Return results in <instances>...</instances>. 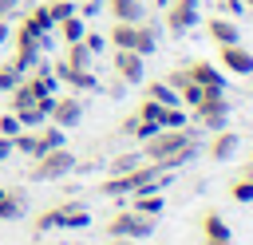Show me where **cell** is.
Segmentation results:
<instances>
[{
    "instance_id": "cell-1",
    "label": "cell",
    "mask_w": 253,
    "mask_h": 245,
    "mask_svg": "<svg viewBox=\"0 0 253 245\" xmlns=\"http://www.w3.org/2000/svg\"><path fill=\"white\" fill-rule=\"evenodd\" d=\"M194 138H190V130L186 126H162V130H154L146 142H142V154H146V162H154V166H162L166 158H174L178 150H186Z\"/></svg>"
},
{
    "instance_id": "cell-2",
    "label": "cell",
    "mask_w": 253,
    "mask_h": 245,
    "mask_svg": "<svg viewBox=\"0 0 253 245\" xmlns=\"http://www.w3.org/2000/svg\"><path fill=\"white\" fill-rule=\"evenodd\" d=\"M71 170H75V154L67 146H55L32 162V182H55V178H67Z\"/></svg>"
},
{
    "instance_id": "cell-3",
    "label": "cell",
    "mask_w": 253,
    "mask_h": 245,
    "mask_svg": "<svg viewBox=\"0 0 253 245\" xmlns=\"http://www.w3.org/2000/svg\"><path fill=\"white\" fill-rule=\"evenodd\" d=\"M154 221L158 217H146V213H138V209H119L111 221H107V233L111 237H126V241H142V237H150L154 233Z\"/></svg>"
},
{
    "instance_id": "cell-4",
    "label": "cell",
    "mask_w": 253,
    "mask_h": 245,
    "mask_svg": "<svg viewBox=\"0 0 253 245\" xmlns=\"http://www.w3.org/2000/svg\"><path fill=\"white\" fill-rule=\"evenodd\" d=\"M194 115H198V122H202V126L221 130V126L229 122V103H225V91L206 87V95H202V103L194 107Z\"/></svg>"
},
{
    "instance_id": "cell-5",
    "label": "cell",
    "mask_w": 253,
    "mask_h": 245,
    "mask_svg": "<svg viewBox=\"0 0 253 245\" xmlns=\"http://www.w3.org/2000/svg\"><path fill=\"white\" fill-rule=\"evenodd\" d=\"M115 75L126 83V87H134V83H142V75H146V59L138 55V51H126V47H115Z\"/></svg>"
},
{
    "instance_id": "cell-6",
    "label": "cell",
    "mask_w": 253,
    "mask_h": 245,
    "mask_svg": "<svg viewBox=\"0 0 253 245\" xmlns=\"http://www.w3.org/2000/svg\"><path fill=\"white\" fill-rule=\"evenodd\" d=\"M202 16H198V0H170L166 4V28L170 32H190L194 24H198Z\"/></svg>"
},
{
    "instance_id": "cell-7",
    "label": "cell",
    "mask_w": 253,
    "mask_h": 245,
    "mask_svg": "<svg viewBox=\"0 0 253 245\" xmlns=\"http://www.w3.org/2000/svg\"><path fill=\"white\" fill-rule=\"evenodd\" d=\"M217 59H221V71L253 75V51H245L241 43H225V47H217Z\"/></svg>"
},
{
    "instance_id": "cell-8",
    "label": "cell",
    "mask_w": 253,
    "mask_h": 245,
    "mask_svg": "<svg viewBox=\"0 0 253 245\" xmlns=\"http://www.w3.org/2000/svg\"><path fill=\"white\" fill-rule=\"evenodd\" d=\"M47 119H51V122H55V126H63V130H67V126H75V122H79V119H83V103H79V99H75V95H59V99H55V107H51V115H47Z\"/></svg>"
},
{
    "instance_id": "cell-9",
    "label": "cell",
    "mask_w": 253,
    "mask_h": 245,
    "mask_svg": "<svg viewBox=\"0 0 253 245\" xmlns=\"http://www.w3.org/2000/svg\"><path fill=\"white\" fill-rule=\"evenodd\" d=\"M186 75H190L194 83H202V87H217V91H225V75H221V67H217V63H210V59L190 63V67H186Z\"/></svg>"
},
{
    "instance_id": "cell-10",
    "label": "cell",
    "mask_w": 253,
    "mask_h": 245,
    "mask_svg": "<svg viewBox=\"0 0 253 245\" xmlns=\"http://www.w3.org/2000/svg\"><path fill=\"white\" fill-rule=\"evenodd\" d=\"M206 32H210V40H213L217 47H225V43H241V32H237V24H233L229 16H213V20H206Z\"/></svg>"
},
{
    "instance_id": "cell-11",
    "label": "cell",
    "mask_w": 253,
    "mask_h": 245,
    "mask_svg": "<svg viewBox=\"0 0 253 245\" xmlns=\"http://www.w3.org/2000/svg\"><path fill=\"white\" fill-rule=\"evenodd\" d=\"M237 146H241V138H237L229 126H221V130H213V142H210V158H213V162H229V158L237 154Z\"/></svg>"
},
{
    "instance_id": "cell-12",
    "label": "cell",
    "mask_w": 253,
    "mask_h": 245,
    "mask_svg": "<svg viewBox=\"0 0 253 245\" xmlns=\"http://www.w3.org/2000/svg\"><path fill=\"white\" fill-rule=\"evenodd\" d=\"M51 75L55 79H63V83H71V87H79V91H91V87H99V79H95V71H71L63 59L51 67Z\"/></svg>"
},
{
    "instance_id": "cell-13",
    "label": "cell",
    "mask_w": 253,
    "mask_h": 245,
    "mask_svg": "<svg viewBox=\"0 0 253 245\" xmlns=\"http://www.w3.org/2000/svg\"><path fill=\"white\" fill-rule=\"evenodd\" d=\"M55 209H59V229H87L91 225V213L79 202H67V205H55Z\"/></svg>"
},
{
    "instance_id": "cell-14",
    "label": "cell",
    "mask_w": 253,
    "mask_h": 245,
    "mask_svg": "<svg viewBox=\"0 0 253 245\" xmlns=\"http://www.w3.org/2000/svg\"><path fill=\"white\" fill-rule=\"evenodd\" d=\"M24 28H32L36 36H43V40H47V36L55 32V20H51V12H47V4H36V8L28 12V20H24Z\"/></svg>"
},
{
    "instance_id": "cell-15",
    "label": "cell",
    "mask_w": 253,
    "mask_h": 245,
    "mask_svg": "<svg viewBox=\"0 0 253 245\" xmlns=\"http://www.w3.org/2000/svg\"><path fill=\"white\" fill-rule=\"evenodd\" d=\"M134 51H138L142 59L158 51V28H154V24H134Z\"/></svg>"
},
{
    "instance_id": "cell-16",
    "label": "cell",
    "mask_w": 253,
    "mask_h": 245,
    "mask_svg": "<svg viewBox=\"0 0 253 245\" xmlns=\"http://www.w3.org/2000/svg\"><path fill=\"white\" fill-rule=\"evenodd\" d=\"M111 16L115 20H126V24H142V0H107Z\"/></svg>"
},
{
    "instance_id": "cell-17",
    "label": "cell",
    "mask_w": 253,
    "mask_h": 245,
    "mask_svg": "<svg viewBox=\"0 0 253 245\" xmlns=\"http://www.w3.org/2000/svg\"><path fill=\"white\" fill-rule=\"evenodd\" d=\"M55 28H59V36H63V43H79V40H83V32H87V20H83V16L75 12V16H67V20H59Z\"/></svg>"
},
{
    "instance_id": "cell-18",
    "label": "cell",
    "mask_w": 253,
    "mask_h": 245,
    "mask_svg": "<svg viewBox=\"0 0 253 245\" xmlns=\"http://www.w3.org/2000/svg\"><path fill=\"white\" fill-rule=\"evenodd\" d=\"M202 95H206V87H202V83H194L190 75H186V79L178 83V103H182L186 111H194V107L202 103Z\"/></svg>"
},
{
    "instance_id": "cell-19",
    "label": "cell",
    "mask_w": 253,
    "mask_h": 245,
    "mask_svg": "<svg viewBox=\"0 0 253 245\" xmlns=\"http://www.w3.org/2000/svg\"><path fill=\"white\" fill-rule=\"evenodd\" d=\"M91 59H95V55L83 47V40H79V43H67V59H63V63H67L71 71H91Z\"/></svg>"
},
{
    "instance_id": "cell-20",
    "label": "cell",
    "mask_w": 253,
    "mask_h": 245,
    "mask_svg": "<svg viewBox=\"0 0 253 245\" xmlns=\"http://www.w3.org/2000/svg\"><path fill=\"white\" fill-rule=\"evenodd\" d=\"M202 233H206V241H229V225L221 221V213H206L202 217Z\"/></svg>"
},
{
    "instance_id": "cell-21",
    "label": "cell",
    "mask_w": 253,
    "mask_h": 245,
    "mask_svg": "<svg viewBox=\"0 0 253 245\" xmlns=\"http://www.w3.org/2000/svg\"><path fill=\"white\" fill-rule=\"evenodd\" d=\"M115 47H126V51H134V24H126V20H115V28H111V36H107Z\"/></svg>"
},
{
    "instance_id": "cell-22",
    "label": "cell",
    "mask_w": 253,
    "mask_h": 245,
    "mask_svg": "<svg viewBox=\"0 0 253 245\" xmlns=\"http://www.w3.org/2000/svg\"><path fill=\"white\" fill-rule=\"evenodd\" d=\"M16 217H24V198L4 190V198H0V221H16Z\"/></svg>"
},
{
    "instance_id": "cell-23",
    "label": "cell",
    "mask_w": 253,
    "mask_h": 245,
    "mask_svg": "<svg viewBox=\"0 0 253 245\" xmlns=\"http://www.w3.org/2000/svg\"><path fill=\"white\" fill-rule=\"evenodd\" d=\"M146 99H154V103H162V107H174V103H178V91H174L170 83H146Z\"/></svg>"
},
{
    "instance_id": "cell-24",
    "label": "cell",
    "mask_w": 253,
    "mask_h": 245,
    "mask_svg": "<svg viewBox=\"0 0 253 245\" xmlns=\"http://www.w3.org/2000/svg\"><path fill=\"white\" fill-rule=\"evenodd\" d=\"M178 107V103H174ZM138 119H146V122H158V126H166V107L162 103H154V99H142V107L134 111Z\"/></svg>"
},
{
    "instance_id": "cell-25",
    "label": "cell",
    "mask_w": 253,
    "mask_h": 245,
    "mask_svg": "<svg viewBox=\"0 0 253 245\" xmlns=\"http://www.w3.org/2000/svg\"><path fill=\"white\" fill-rule=\"evenodd\" d=\"M16 119H20V126H24V130H36V126H43V122H47V115H43L36 103L20 107V111H16Z\"/></svg>"
},
{
    "instance_id": "cell-26",
    "label": "cell",
    "mask_w": 253,
    "mask_h": 245,
    "mask_svg": "<svg viewBox=\"0 0 253 245\" xmlns=\"http://www.w3.org/2000/svg\"><path fill=\"white\" fill-rule=\"evenodd\" d=\"M36 142H40V154H43V150H55V146H67V142H63V126H55V122L43 126V130L36 134Z\"/></svg>"
},
{
    "instance_id": "cell-27",
    "label": "cell",
    "mask_w": 253,
    "mask_h": 245,
    "mask_svg": "<svg viewBox=\"0 0 253 245\" xmlns=\"http://www.w3.org/2000/svg\"><path fill=\"white\" fill-rule=\"evenodd\" d=\"M8 95H12V111H20V107L36 103V91H32V83H28V79H20V83H16V91H8Z\"/></svg>"
},
{
    "instance_id": "cell-28",
    "label": "cell",
    "mask_w": 253,
    "mask_h": 245,
    "mask_svg": "<svg viewBox=\"0 0 253 245\" xmlns=\"http://www.w3.org/2000/svg\"><path fill=\"white\" fill-rule=\"evenodd\" d=\"M229 198H233V202H253V178L241 174V178L229 186Z\"/></svg>"
},
{
    "instance_id": "cell-29",
    "label": "cell",
    "mask_w": 253,
    "mask_h": 245,
    "mask_svg": "<svg viewBox=\"0 0 253 245\" xmlns=\"http://www.w3.org/2000/svg\"><path fill=\"white\" fill-rule=\"evenodd\" d=\"M24 75L12 67V63H0V95H8V91H16V83H20Z\"/></svg>"
},
{
    "instance_id": "cell-30",
    "label": "cell",
    "mask_w": 253,
    "mask_h": 245,
    "mask_svg": "<svg viewBox=\"0 0 253 245\" xmlns=\"http://www.w3.org/2000/svg\"><path fill=\"white\" fill-rule=\"evenodd\" d=\"M47 12H51V20L59 24V20L75 16V4H71V0H47Z\"/></svg>"
},
{
    "instance_id": "cell-31",
    "label": "cell",
    "mask_w": 253,
    "mask_h": 245,
    "mask_svg": "<svg viewBox=\"0 0 253 245\" xmlns=\"http://www.w3.org/2000/svg\"><path fill=\"white\" fill-rule=\"evenodd\" d=\"M47 229H59V209H43V213L36 217V233L43 237Z\"/></svg>"
},
{
    "instance_id": "cell-32",
    "label": "cell",
    "mask_w": 253,
    "mask_h": 245,
    "mask_svg": "<svg viewBox=\"0 0 253 245\" xmlns=\"http://www.w3.org/2000/svg\"><path fill=\"white\" fill-rule=\"evenodd\" d=\"M24 126H20V119H16V111H8V115H0V134L4 138H16Z\"/></svg>"
},
{
    "instance_id": "cell-33",
    "label": "cell",
    "mask_w": 253,
    "mask_h": 245,
    "mask_svg": "<svg viewBox=\"0 0 253 245\" xmlns=\"http://www.w3.org/2000/svg\"><path fill=\"white\" fill-rule=\"evenodd\" d=\"M103 43H107V40H103V36H99V32H91V28H87V32H83V47H87V51H91V55H99V51H103Z\"/></svg>"
},
{
    "instance_id": "cell-34",
    "label": "cell",
    "mask_w": 253,
    "mask_h": 245,
    "mask_svg": "<svg viewBox=\"0 0 253 245\" xmlns=\"http://www.w3.org/2000/svg\"><path fill=\"white\" fill-rule=\"evenodd\" d=\"M134 166H142L138 154H123V158H115V174H126V170H134Z\"/></svg>"
},
{
    "instance_id": "cell-35",
    "label": "cell",
    "mask_w": 253,
    "mask_h": 245,
    "mask_svg": "<svg viewBox=\"0 0 253 245\" xmlns=\"http://www.w3.org/2000/svg\"><path fill=\"white\" fill-rule=\"evenodd\" d=\"M16 4L20 0H0V20H12L16 16Z\"/></svg>"
},
{
    "instance_id": "cell-36",
    "label": "cell",
    "mask_w": 253,
    "mask_h": 245,
    "mask_svg": "<svg viewBox=\"0 0 253 245\" xmlns=\"http://www.w3.org/2000/svg\"><path fill=\"white\" fill-rule=\"evenodd\" d=\"M217 8H225V12H229V16H237V12H241V8H245V4H241V0H217Z\"/></svg>"
},
{
    "instance_id": "cell-37",
    "label": "cell",
    "mask_w": 253,
    "mask_h": 245,
    "mask_svg": "<svg viewBox=\"0 0 253 245\" xmlns=\"http://www.w3.org/2000/svg\"><path fill=\"white\" fill-rule=\"evenodd\" d=\"M8 40H12V24H8V20H0V47H4Z\"/></svg>"
},
{
    "instance_id": "cell-38",
    "label": "cell",
    "mask_w": 253,
    "mask_h": 245,
    "mask_svg": "<svg viewBox=\"0 0 253 245\" xmlns=\"http://www.w3.org/2000/svg\"><path fill=\"white\" fill-rule=\"evenodd\" d=\"M12 150H16V146H12V138H4V134H0V158H8Z\"/></svg>"
},
{
    "instance_id": "cell-39",
    "label": "cell",
    "mask_w": 253,
    "mask_h": 245,
    "mask_svg": "<svg viewBox=\"0 0 253 245\" xmlns=\"http://www.w3.org/2000/svg\"><path fill=\"white\" fill-rule=\"evenodd\" d=\"M111 245H130V241L126 237H111Z\"/></svg>"
},
{
    "instance_id": "cell-40",
    "label": "cell",
    "mask_w": 253,
    "mask_h": 245,
    "mask_svg": "<svg viewBox=\"0 0 253 245\" xmlns=\"http://www.w3.org/2000/svg\"><path fill=\"white\" fill-rule=\"evenodd\" d=\"M206 245H229V241H206Z\"/></svg>"
},
{
    "instance_id": "cell-41",
    "label": "cell",
    "mask_w": 253,
    "mask_h": 245,
    "mask_svg": "<svg viewBox=\"0 0 253 245\" xmlns=\"http://www.w3.org/2000/svg\"><path fill=\"white\" fill-rule=\"evenodd\" d=\"M241 4H245V8H253V0H241Z\"/></svg>"
},
{
    "instance_id": "cell-42",
    "label": "cell",
    "mask_w": 253,
    "mask_h": 245,
    "mask_svg": "<svg viewBox=\"0 0 253 245\" xmlns=\"http://www.w3.org/2000/svg\"><path fill=\"white\" fill-rule=\"evenodd\" d=\"M166 4H170V0H158V8H166Z\"/></svg>"
},
{
    "instance_id": "cell-43",
    "label": "cell",
    "mask_w": 253,
    "mask_h": 245,
    "mask_svg": "<svg viewBox=\"0 0 253 245\" xmlns=\"http://www.w3.org/2000/svg\"><path fill=\"white\" fill-rule=\"evenodd\" d=\"M0 198H4V186H0Z\"/></svg>"
}]
</instances>
